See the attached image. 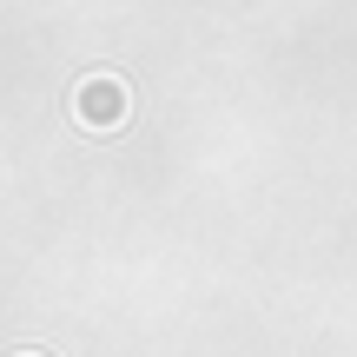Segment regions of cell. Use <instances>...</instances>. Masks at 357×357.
Segmentation results:
<instances>
[{"label":"cell","mask_w":357,"mask_h":357,"mask_svg":"<svg viewBox=\"0 0 357 357\" xmlns=\"http://www.w3.org/2000/svg\"><path fill=\"white\" fill-rule=\"evenodd\" d=\"M73 113H79V126H93V132H113V126H126L132 100H126V86H119L113 73H93V79H79V93H73Z\"/></svg>","instance_id":"cell-1"},{"label":"cell","mask_w":357,"mask_h":357,"mask_svg":"<svg viewBox=\"0 0 357 357\" xmlns=\"http://www.w3.org/2000/svg\"><path fill=\"white\" fill-rule=\"evenodd\" d=\"M13 357H40V351H13Z\"/></svg>","instance_id":"cell-2"}]
</instances>
